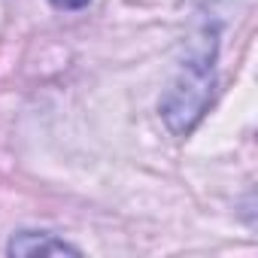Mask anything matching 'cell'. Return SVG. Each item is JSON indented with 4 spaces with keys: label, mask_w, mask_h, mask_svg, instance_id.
Returning a JSON list of instances; mask_svg holds the SVG:
<instances>
[{
    "label": "cell",
    "mask_w": 258,
    "mask_h": 258,
    "mask_svg": "<svg viewBox=\"0 0 258 258\" xmlns=\"http://www.w3.org/2000/svg\"><path fill=\"white\" fill-rule=\"evenodd\" d=\"M213 91H216L213 55L188 58L161 100V118L167 121V127L176 137H188L195 131V124L204 118L213 100Z\"/></svg>",
    "instance_id": "1"
},
{
    "label": "cell",
    "mask_w": 258,
    "mask_h": 258,
    "mask_svg": "<svg viewBox=\"0 0 258 258\" xmlns=\"http://www.w3.org/2000/svg\"><path fill=\"white\" fill-rule=\"evenodd\" d=\"M10 255H22V258H37V255H79L76 246H70L67 240L49 234V231H19L13 234L10 246H7Z\"/></svg>",
    "instance_id": "2"
},
{
    "label": "cell",
    "mask_w": 258,
    "mask_h": 258,
    "mask_svg": "<svg viewBox=\"0 0 258 258\" xmlns=\"http://www.w3.org/2000/svg\"><path fill=\"white\" fill-rule=\"evenodd\" d=\"M88 4L91 0H52V7H58V10H82Z\"/></svg>",
    "instance_id": "3"
}]
</instances>
